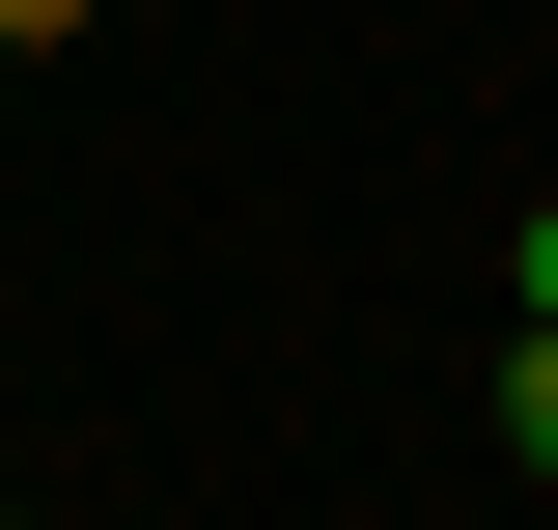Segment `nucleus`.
I'll return each mask as SVG.
<instances>
[{"instance_id":"f257e3e1","label":"nucleus","mask_w":558,"mask_h":530,"mask_svg":"<svg viewBox=\"0 0 558 530\" xmlns=\"http://www.w3.org/2000/svg\"><path fill=\"white\" fill-rule=\"evenodd\" d=\"M502 474H558V308L502 335Z\"/></svg>"},{"instance_id":"f03ea898","label":"nucleus","mask_w":558,"mask_h":530,"mask_svg":"<svg viewBox=\"0 0 558 530\" xmlns=\"http://www.w3.org/2000/svg\"><path fill=\"white\" fill-rule=\"evenodd\" d=\"M0 57H84V0H0Z\"/></svg>"},{"instance_id":"7ed1b4c3","label":"nucleus","mask_w":558,"mask_h":530,"mask_svg":"<svg viewBox=\"0 0 558 530\" xmlns=\"http://www.w3.org/2000/svg\"><path fill=\"white\" fill-rule=\"evenodd\" d=\"M531 308H558V224H531Z\"/></svg>"}]
</instances>
